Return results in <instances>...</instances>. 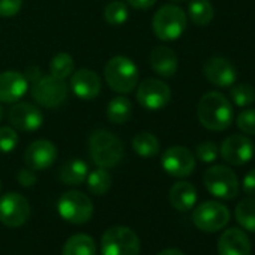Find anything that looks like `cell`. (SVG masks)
<instances>
[{
	"label": "cell",
	"mask_w": 255,
	"mask_h": 255,
	"mask_svg": "<svg viewBox=\"0 0 255 255\" xmlns=\"http://www.w3.org/2000/svg\"><path fill=\"white\" fill-rule=\"evenodd\" d=\"M197 116L200 123L209 131H224L234 120L233 104L219 92H207L198 102Z\"/></svg>",
	"instance_id": "6da1fadb"
},
{
	"label": "cell",
	"mask_w": 255,
	"mask_h": 255,
	"mask_svg": "<svg viewBox=\"0 0 255 255\" xmlns=\"http://www.w3.org/2000/svg\"><path fill=\"white\" fill-rule=\"evenodd\" d=\"M89 153L92 161L101 168L116 167L125 155L123 143L107 129H96L89 137Z\"/></svg>",
	"instance_id": "7a4b0ae2"
},
{
	"label": "cell",
	"mask_w": 255,
	"mask_h": 255,
	"mask_svg": "<svg viewBox=\"0 0 255 255\" xmlns=\"http://www.w3.org/2000/svg\"><path fill=\"white\" fill-rule=\"evenodd\" d=\"M105 81L111 90L126 95L131 93L138 84V68L125 56H116L108 60L104 69Z\"/></svg>",
	"instance_id": "3957f363"
},
{
	"label": "cell",
	"mask_w": 255,
	"mask_h": 255,
	"mask_svg": "<svg viewBox=\"0 0 255 255\" xmlns=\"http://www.w3.org/2000/svg\"><path fill=\"white\" fill-rule=\"evenodd\" d=\"M188 18L182 8L176 5H164L153 17L152 27L161 41H176L186 30Z\"/></svg>",
	"instance_id": "277c9868"
},
{
	"label": "cell",
	"mask_w": 255,
	"mask_h": 255,
	"mask_svg": "<svg viewBox=\"0 0 255 255\" xmlns=\"http://www.w3.org/2000/svg\"><path fill=\"white\" fill-rule=\"evenodd\" d=\"M102 255H138L140 239L128 227L116 225L108 228L101 239Z\"/></svg>",
	"instance_id": "5b68a950"
},
{
	"label": "cell",
	"mask_w": 255,
	"mask_h": 255,
	"mask_svg": "<svg viewBox=\"0 0 255 255\" xmlns=\"http://www.w3.org/2000/svg\"><path fill=\"white\" fill-rule=\"evenodd\" d=\"M57 212L66 222L81 225L93 216V203L80 191H68L59 198Z\"/></svg>",
	"instance_id": "8992f818"
},
{
	"label": "cell",
	"mask_w": 255,
	"mask_h": 255,
	"mask_svg": "<svg viewBox=\"0 0 255 255\" xmlns=\"http://www.w3.org/2000/svg\"><path fill=\"white\" fill-rule=\"evenodd\" d=\"M206 189L219 200H233L239 194V180L233 170L224 165H213L204 173Z\"/></svg>",
	"instance_id": "52a82bcc"
},
{
	"label": "cell",
	"mask_w": 255,
	"mask_h": 255,
	"mask_svg": "<svg viewBox=\"0 0 255 255\" xmlns=\"http://www.w3.org/2000/svg\"><path fill=\"white\" fill-rule=\"evenodd\" d=\"M230 221V210L219 201H204L192 212L194 225L206 233L222 230Z\"/></svg>",
	"instance_id": "ba28073f"
},
{
	"label": "cell",
	"mask_w": 255,
	"mask_h": 255,
	"mask_svg": "<svg viewBox=\"0 0 255 255\" xmlns=\"http://www.w3.org/2000/svg\"><path fill=\"white\" fill-rule=\"evenodd\" d=\"M32 96L42 107L57 108L68 98V84L62 78L45 75L32 84Z\"/></svg>",
	"instance_id": "9c48e42d"
},
{
	"label": "cell",
	"mask_w": 255,
	"mask_h": 255,
	"mask_svg": "<svg viewBox=\"0 0 255 255\" xmlns=\"http://www.w3.org/2000/svg\"><path fill=\"white\" fill-rule=\"evenodd\" d=\"M30 218V204L18 192H8L0 197V222L9 228L24 225Z\"/></svg>",
	"instance_id": "30bf717a"
},
{
	"label": "cell",
	"mask_w": 255,
	"mask_h": 255,
	"mask_svg": "<svg viewBox=\"0 0 255 255\" xmlns=\"http://www.w3.org/2000/svg\"><path fill=\"white\" fill-rule=\"evenodd\" d=\"M171 99V89L158 78H146L141 81L137 90V101L138 104L149 110L158 111L168 105Z\"/></svg>",
	"instance_id": "8fae6325"
},
{
	"label": "cell",
	"mask_w": 255,
	"mask_h": 255,
	"mask_svg": "<svg viewBox=\"0 0 255 255\" xmlns=\"http://www.w3.org/2000/svg\"><path fill=\"white\" fill-rule=\"evenodd\" d=\"M222 159L230 165H245L255 153V147L248 135H230L227 137L219 149Z\"/></svg>",
	"instance_id": "7c38bea8"
},
{
	"label": "cell",
	"mask_w": 255,
	"mask_h": 255,
	"mask_svg": "<svg viewBox=\"0 0 255 255\" xmlns=\"http://www.w3.org/2000/svg\"><path fill=\"white\" fill-rule=\"evenodd\" d=\"M161 164L167 174L173 177H188L195 170V156L186 147L173 146L164 152Z\"/></svg>",
	"instance_id": "4fadbf2b"
},
{
	"label": "cell",
	"mask_w": 255,
	"mask_h": 255,
	"mask_svg": "<svg viewBox=\"0 0 255 255\" xmlns=\"http://www.w3.org/2000/svg\"><path fill=\"white\" fill-rule=\"evenodd\" d=\"M8 119L15 129L24 132H32L39 129L44 120L42 113L38 110V107L29 102H18L12 105L8 111Z\"/></svg>",
	"instance_id": "5bb4252c"
},
{
	"label": "cell",
	"mask_w": 255,
	"mask_h": 255,
	"mask_svg": "<svg viewBox=\"0 0 255 255\" xmlns=\"http://www.w3.org/2000/svg\"><path fill=\"white\" fill-rule=\"evenodd\" d=\"M203 71L207 81L216 87H231L237 80V69L234 68V65L228 59L221 56L207 59Z\"/></svg>",
	"instance_id": "9a60e30c"
},
{
	"label": "cell",
	"mask_w": 255,
	"mask_h": 255,
	"mask_svg": "<svg viewBox=\"0 0 255 255\" xmlns=\"http://www.w3.org/2000/svg\"><path fill=\"white\" fill-rule=\"evenodd\" d=\"M57 159V149L48 140L33 141L24 152V162L29 168L35 171H42L50 168Z\"/></svg>",
	"instance_id": "2e32d148"
},
{
	"label": "cell",
	"mask_w": 255,
	"mask_h": 255,
	"mask_svg": "<svg viewBox=\"0 0 255 255\" xmlns=\"http://www.w3.org/2000/svg\"><path fill=\"white\" fill-rule=\"evenodd\" d=\"M29 81L24 74L18 71L0 72V102L14 104L18 102L27 92Z\"/></svg>",
	"instance_id": "e0dca14e"
},
{
	"label": "cell",
	"mask_w": 255,
	"mask_h": 255,
	"mask_svg": "<svg viewBox=\"0 0 255 255\" xmlns=\"http://www.w3.org/2000/svg\"><path fill=\"white\" fill-rule=\"evenodd\" d=\"M101 78L95 71L80 69L71 77V89L80 99H95L101 93Z\"/></svg>",
	"instance_id": "ac0fdd59"
},
{
	"label": "cell",
	"mask_w": 255,
	"mask_h": 255,
	"mask_svg": "<svg viewBox=\"0 0 255 255\" xmlns=\"http://www.w3.org/2000/svg\"><path fill=\"white\" fill-rule=\"evenodd\" d=\"M219 255H251V240L239 228L225 230L218 240Z\"/></svg>",
	"instance_id": "d6986e66"
},
{
	"label": "cell",
	"mask_w": 255,
	"mask_h": 255,
	"mask_svg": "<svg viewBox=\"0 0 255 255\" xmlns=\"http://www.w3.org/2000/svg\"><path fill=\"white\" fill-rule=\"evenodd\" d=\"M150 65H152V69L162 78L173 77L177 72V68H179L176 53L171 48L165 47V45H159V47L152 50V53H150Z\"/></svg>",
	"instance_id": "ffe728a7"
},
{
	"label": "cell",
	"mask_w": 255,
	"mask_h": 255,
	"mask_svg": "<svg viewBox=\"0 0 255 255\" xmlns=\"http://www.w3.org/2000/svg\"><path fill=\"white\" fill-rule=\"evenodd\" d=\"M171 206L179 212H189L197 203V189L189 182H177L168 194Z\"/></svg>",
	"instance_id": "44dd1931"
},
{
	"label": "cell",
	"mask_w": 255,
	"mask_h": 255,
	"mask_svg": "<svg viewBox=\"0 0 255 255\" xmlns=\"http://www.w3.org/2000/svg\"><path fill=\"white\" fill-rule=\"evenodd\" d=\"M89 174V167L81 159H71L63 164L59 171V179L65 185H81L86 182Z\"/></svg>",
	"instance_id": "7402d4cb"
},
{
	"label": "cell",
	"mask_w": 255,
	"mask_h": 255,
	"mask_svg": "<svg viewBox=\"0 0 255 255\" xmlns=\"http://www.w3.org/2000/svg\"><path fill=\"white\" fill-rule=\"evenodd\" d=\"M132 116V104L128 98L116 96L107 105V117L114 125L126 123Z\"/></svg>",
	"instance_id": "603a6c76"
},
{
	"label": "cell",
	"mask_w": 255,
	"mask_h": 255,
	"mask_svg": "<svg viewBox=\"0 0 255 255\" xmlns=\"http://www.w3.org/2000/svg\"><path fill=\"white\" fill-rule=\"evenodd\" d=\"M188 15L194 24L204 27L212 23L215 9L210 0H191L188 5Z\"/></svg>",
	"instance_id": "cb8c5ba5"
},
{
	"label": "cell",
	"mask_w": 255,
	"mask_h": 255,
	"mask_svg": "<svg viewBox=\"0 0 255 255\" xmlns=\"http://www.w3.org/2000/svg\"><path fill=\"white\" fill-rule=\"evenodd\" d=\"M63 255H96V245L90 236L75 234L66 240Z\"/></svg>",
	"instance_id": "d4e9b609"
},
{
	"label": "cell",
	"mask_w": 255,
	"mask_h": 255,
	"mask_svg": "<svg viewBox=\"0 0 255 255\" xmlns=\"http://www.w3.org/2000/svg\"><path fill=\"white\" fill-rule=\"evenodd\" d=\"M132 147L141 158H153L159 152V140L150 132H140L132 138Z\"/></svg>",
	"instance_id": "484cf974"
},
{
	"label": "cell",
	"mask_w": 255,
	"mask_h": 255,
	"mask_svg": "<svg viewBox=\"0 0 255 255\" xmlns=\"http://www.w3.org/2000/svg\"><path fill=\"white\" fill-rule=\"evenodd\" d=\"M236 219L242 228L255 233V198H245L237 203Z\"/></svg>",
	"instance_id": "4316f807"
},
{
	"label": "cell",
	"mask_w": 255,
	"mask_h": 255,
	"mask_svg": "<svg viewBox=\"0 0 255 255\" xmlns=\"http://www.w3.org/2000/svg\"><path fill=\"white\" fill-rule=\"evenodd\" d=\"M87 186L93 195H104L111 188V176L107 168H98L87 174Z\"/></svg>",
	"instance_id": "83f0119b"
},
{
	"label": "cell",
	"mask_w": 255,
	"mask_h": 255,
	"mask_svg": "<svg viewBox=\"0 0 255 255\" xmlns=\"http://www.w3.org/2000/svg\"><path fill=\"white\" fill-rule=\"evenodd\" d=\"M74 59L68 53H59L50 62V75L66 80L74 74Z\"/></svg>",
	"instance_id": "f1b7e54d"
},
{
	"label": "cell",
	"mask_w": 255,
	"mask_h": 255,
	"mask_svg": "<svg viewBox=\"0 0 255 255\" xmlns=\"http://www.w3.org/2000/svg\"><path fill=\"white\" fill-rule=\"evenodd\" d=\"M231 102L240 108L249 107L255 102V89L251 84H233L230 89Z\"/></svg>",
	"instance_id": "f546056e"
},
{
	"label": "cell",
	"mask_w": 255,
	"mask_h": 255,
	"mask_svg": "<svg viewBox=\"0 0 255 255\" xmlns=\"http://www.w3.org/2000/svg\"><path fill=\"white\" fill-rule=\"evenodd\" d=\"M104 18L110 26H122L128 20V8L120 0H113L105 6Z\"/></svg>",
	"instance_id": "4dcf8cb0"
},
{
	"label": "cell",
	"mask_w": 255,
	"mask_h": 255,
	"mask_svg": "<svg viewBox=\"0 0 255 255\" xmlns=\"http://www.w3.org/2000/svg\"><path fill=\"white\" fill-rule=\"evenodd\" d=\"M236 125L246 135H255V108L242 110L236 117Z\"/></svg>",
	"instance_id": "1f68e13d"
},
{
	"label": "cell",
	"mask_w": 255,
	"mask_h": 255,
	"mask_svg": "<svg viewBox=\"0 0 255 255\" xmlns=\"http://www.w3.org/2000/svg\"><path fill=\"white\" fill-rule=\"evenodd\" d=\"M18 144V134L11 126L0 128V153H9Z\"/></svg>",
	"instance_id": "d6a6232c"
},
{
	"label": "cell",
	"mask_w": 255,
	"mask_h": 255,
	"mask_svg": "<svg viewBox=\"0 0 255 255\" xmlns=\"http://www.w3.org/2000/svg\"><path fill=\"white\" fill-rule=\"evenodd\" d=\"M218 155H219V150H218V147H216V144L213 141H203L195 149V156L201 162H206V164H210V162L216 161Z\"/></svg>",
	"instance_id": "836d02e7"
},
{
	"label": "cell",
	"mask_w": 255,
	"mask_h": 255,
	"mask_svg": "<svg viewBox=\"0 0 255 255\" xmlns=\"http://www.w3.org/2000/svg\"><path fill=\"white\" fill-rule=\"evenodd\" d=\"M23 0H0V17L9 18L20 12Z\"/></svg>",
	"instance_id": "e575fe53"
},
{
	"label": "cell",
	"mask_w": 255,
	"mask_h": 255,
	"mask_svg": "<svg viewBox=\"0 0 255 255\" xmlns=\"http://www.w3.org/2000/svg\"><path fill=\"white\" fill-rule=\"evenodd\" d=\"M17 180L24 188H30V186H33L38 182L36 174H35V170H32V168H23V170H20L18 174H17Z\"/></svg>",
	"instance_id": "d590c367"
},
{
	"label": "cell",
	"mask_w": 255,
	"mask_h": 255,
	"mask_svg": "<svg viewBox=\"0 0 255 255\" xmlns=\"http://www.w3.org/2000/svg\"><path fill=\"white\" fill-rule=\"evenodd\" d=\"M242 188L248 195H255V168L251 170L242 182Z\"/></svg>",
	"instance_id": "8d00e7d4"
},
{
	"label": "cell",
	"mask_w": 255,
	"mask_h": 255,
	"mask_svg": "<svg viewBox=\"0 0 255 255\" xmlns=\"http://www.w3.org/2000/svg\"><path fill=\"white\" fill-rule=\"evenodd\" d=\"M126 2L135 9H149L156 3V0H126Z\"/></svg>",
	"instance_id": "74e56055"
},
{
	"label": "cell",
	"mask_w": 255,
	"mask_h": 255,
	"mask_svg": "<svg viewBox=\"0 0 255 255\" xmlns=\"http://www.w3.org/2000/svg\"><path fill=\"white\" fill-rule=\"evenodd\" d=\"M26 80L29 81V83H36L41 77H42V74H41V69L38 68V66H30V68H27V71H26Z\"/></svg>",
	"instance_id": "f35d334b"
},
{
	"label": "cell",
	"mask_w": 255,
	"mask_h": 255,
	"mask_svg": "<svg viewBox=\"0 0 255 255\" xmlns=\"http://www.w3.org/2000/svg\"><path fill=\"white\" fill-rule=\"evenodd\" d=\"M158 255H185L182 251H179V249H174V248H168V249H164V251H161Z\"/></svg>",
	"instance_id": "ab89813d"
},
{
	"label": "cell",
	"mask_w": 255,
	"mask_h": 255,
	"mask_svg": "<svg viewBox=\"0 0 255 255\" xmlns=\"http://www.w3.org/2000/svg\"><path fill=\"white\" fill-rule=\"evenodd\" d=\"M2 119H3V108L0 105V122H2Z\"/></svg>",
	"instance_id": "60d3db41"
},
{
	"label": "cell",
	"mask_w": 255,
	"mask_h": 255,
	"mask_svg": "<svg viewBox=\"0 0 255 255\" xmlns=\"http://www.w3.org/2000/svg\"><path fill=\"white\" fill-rule=\"evenodd\" d=\"M173 2H186V0H173Z\"/></svg>",
	"instance_id": "b9f144b4"
}]
</instances>
